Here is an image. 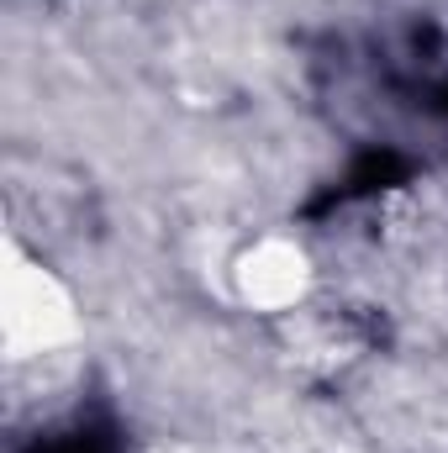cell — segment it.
<instances>
[{"label": "cell", "mask_w": 448, "mask_h": 453, "mask_svg": "<svg viewBox=\"0 0 448 453\" xmlns=\"http://www.w3.org/2000/svg\"><path fill=\"white\" fill-rule=\"evenodd\" d=\"M232 296L243 311H259V317H285V311H301L317 290V264L306 253V242L285 237V232H264L253 242L237 248L232 269Z\"/></svg>", "instance_id": "obj_2"}, {"label": "cell", "mask_w": 448, "mask_h": 453, "mask_svg": "<svg viewBox=\"0 0 448 453\" xmlns=\"http://www.w3.org/2000/svg\"><path fill=\"white\" fill-rule=\"evenodd\" d=\"M85 338V311L74 285L42 264L21 237H5L0 253V353L11 369L58 358Z\"/></svg>", "instance_id": "obj_1"}]
</instances>
